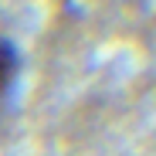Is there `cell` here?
Masks as SVG:
<instances>
[{
    "label": "cell",
    "instance_id": "1",
    "mask_svg": "<svg viewBox=\"0 0 156 156\" xmlns=\"http://www.w3.org/2000/svg\"><path fill=\"white\" fill-rule=\"evenodd\" d=\"M17 71H20V58H17V48L0 37V98L10 92V85L17 82Z\"/></svg>",
    "mask_w": 156,
    "mask_h": 156
}]
</instances>
